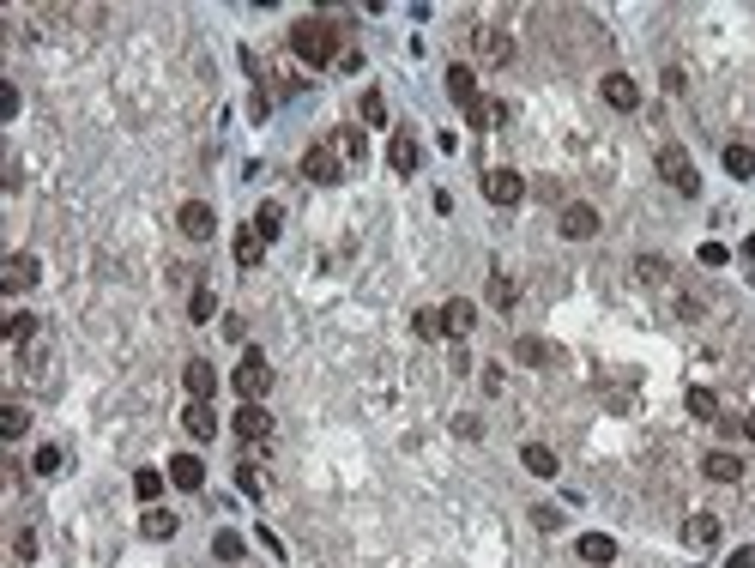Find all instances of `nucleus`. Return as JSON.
<instances>
[{
	"label": "nucleus",
	"mask_w": 755,
	"mask_h": 568,
	"mask_svg": "<svg viewBox=\"0 0 755 568\" xmlns=\"http://www.w3.org/2000/svg\"><path fill=\"white\" fill-rule=\"evenodd\" d=\"M290 55L308 61V67L338 61V31L327 19H297V24H290Z\"/></svg>",
	"instance_id": "nucleus-1"
},
{
	"label": "nucleus",
	"mask_w": 755,
	"mask_h": 568,
	"mask_svg": "<svg viewBox=\"0 0 755 568\" xmlns=\"http://www.w3.org/2000/svg\"><path fill=\"white\" fill-rule=\"evenodd\" d=\"M230 387H236L242 406H260V399L272 393V363H266L260 351H242V363H236V375H230Z\"/></svg>",
	"instance_id": "nucleus-2"
},
{
	"label": "nucleus",
	"mask_w": 755,
	"mask_h": 568,
	"mask_svg": "<svg viewBox=\"0 0 755 568\" xmlns=\"http://www.w3.org/2000/svg\"><path fill=\"white\" fill-rule=\"evenodd\" d=\"M658 176H665L677 194H695V188H701V176H695V163H689L683 145H658Z\"/></svg>",
	"instance_id": "nucleus-3"
},
{
	"label": "nucleus",
	"mask_w": 755,
	"mask_h": 568,
	"mask_svg": "<svg viewBox=\"0 0 755 568\" xmlns=\"http://www.w3.org/2000/svg\"><path fill=\"white\" fill-rule=\"evenodd\" d=\"M557 230L568 236V243H593V236H598V212L586 200H568V206H562V218H557Z\"/></svg>",
	"instance_id": "nucleus-4"
},
{
	"label": "nucleus",
	"mask_w": 755,
	"mask_h": 568,
	"mask_svg": "<svg viewBox=\"0 0 755 568\" xmlns=\"http://www.w3.org/2000/svg\"><path fill=\"white\" fill-rule=\"evenodd\" d=\"M302 176L315 188H333L338 182V151L333 145H308V151H302Z\"/></svg>",
	"instance_id": "nucleus-5"
},
{
	"label": "nucleus",
	"mask_w": 755,
	"mask_h": 568,
	"mask_svg": "<svg viewBox=\"0 0 755 568\" xmlns=\"http://www.w3.org/2000/svg\"><path fill=\"white\" fill-rule=\"evenodd\" d=\"M520 194H526L520 169H490V176H483V200L490 206H520Z\"/></svg>",
	"instance_id": "nucleus-6"
},
{
	"label": "nucleus",
	"mask_w": 755,
	"mask_h": 568,
	"mask_svg": "<svg viewBox=\"0 0 755 568\" xmlns=\"http://www.w3.org/2000/svg\"><path fill=\"white\" fill-rule=\"evenodd\" d=\"M181 387H188V399H206V406H212V393H218V369L206 363V357H188Z\"/></svg>",
	"instance_id": "nucleus-7"
},
{
	"label": "nucleus",
	"mask_w": 755,
	"mask_h": 568,
	"mask_svg": "<svg viewBox=\"0 0 755 568\" xmlns=\"http://www.w3.org/2000/svg\"><path fill=\"white\" fill-rule=\"evenodd\" d=\"M176 224H181V236H188V243H206V236L218 230V218H212V206H206V200H188L176 212Z\"/></svg>",
	"instance_id": "nucleus-8"
},
{
	"label": "nucleus",
	"mask_w": 755,
	"mask_h": 568,
	"mask_svg": "<svg viewBox=\"0 0 755 568\" xmlns=\"http://www.w3.org/2000/svg\"><path fill=\"white\" fill-rule=\"evenodd\" d=\"M31 284H37V261H31V254H13V261L0 266V290H6V297H24Z\"/></svg>",
	"instance_id": "nucleus-9"
},
{
	"label": "nucleus",
	"mask_w": 755,
	"mask_h": 568,
	"mask_svg": "<svg viewBox=\"0 0 755 568\" xmlns=\"http://www.w3.org/2000/svg\"><path fill=\"white\" fill-rule=\"evenodd\" d=\"M701 478H707V484H737V478H743V460L725 453V447H714V453H701Z\"/></svg>",
	"instance_id": "nucleus-10"
},
{
	"label": "nucleus",
	"mask_w": 755,
	"mask_h": 568,
	"mask_svg": "<svg viewBox=\"0 0 755 568\" xmlns=\"http://www.w3.org/2000/svg\"><path fill=\"white\" fill-rule=\"evenodd\" d=\"M230 429H236L242 442H254V447H266V442H272V417H266L260 406H242V411H236V424H230Z\"/></svg>",
	"instance_id": "nucleus-11"
},
{
	"label": "nucleus",
	"mask_w": 755,
	"mask_h": 568,
	"mask_svg": "<svg viewBox=\"0 0 755 568\" xmlns=\"http://www.w3.org/2000/svg\"><path fill=\"white\" fill-rule=\"evenodd\" d=\"M598 91H604V103H611V109H640V85L629 79V73H604V85H598Z\"/></svg>",
	"instance_id": "nucleus-12"
},
{
	"label": "nucleus",
	"mask_w": 755,
	"mask_h": 568,
	"mask_svg": "<svg viewBox=\"0 0 755 568\" xmlns=\"http://www.w3.org/2000/svg\"><path fill=\"white\" fill-rule=\"evenodd\" d=\"M181 429H188L194 442H212V435H218V417H212V406H206V399H188V411H181Z\"/></svg>",
	"instance_id": "nucleus-13"
},
{
	"label": "nucleus",
	"mask_w": 755,
	"mask_h": 568,
	"mask_svg": "<svg viewBox=\"0 0 755 568\" xmlns=\"http://www.w3.org/2000/svg\"><path fill=\"white\" fill-rule=\"evenodd\" d=\"M176 514H170V508H145V520H140V532L145 538H152V545H170V538H176Z\"/></svg>",
	"instance_id": "nucleus-14"
},
{
	"label": "nucleus",
	"mask_w": 755,
	"mask_h": 568,
	"mask_svg": "<svg viewBox=\"0 0 755 568\" xmlns=\"http://www.w3.org/2000/svg\"><path fill=\"white\" fill-rule=\"evenodd\" d=\"M441 321H447V339H465V333L477 326V308L465 303V297H454V303L441 308Z\"/></svg>",
	"instance_id": "nucleus-15"
},
{
	"label": "nucleus",
	"mask_w": 755,
	"mask_h": 568,
	"mask_svg": "<svg viewBox=\"0 0 755 568\" xmlns=\"http://www.w3.org/2000/svg\"><path fill=\"white\" fill-rule=\"evenodd\" d=\"M580 563L611 568V563H616V538H604V532H586V538H580Z\"/></svg>",
	"instance_id": "nucleus-16"
},
{
	"label": "nucleus",
	"mask_w": 755,
	"mask_h": 568,
	"mask_svg": "<svg viewBox=\"0 0 755 568\" xmlns=\"http://www.w3.org/2000/svg\"><path fill=\"white\" fill-rule=\"evenodd\" d=\"M447 97H454L459 109H472V103H477V73H472V67H447Z\"/></svg>",
	"instance_id": "nucleus-17"
},
{
	"label": "nucleus",
	"mask_w": 755,
	"mask_h": 568,
	"mask_svg": "<svg viewBox=\"0 0 755 568\" xmlns=\"http://www.w3.org/2000/svg\"><path fill=\"white\" fill-rule=\"evenodd\" d=\"M170 484H176V490H199V484H206V466H199L194 453H176V460H170Z\"/></svg>",
	"instance_id": "nucleus-18"
},
{
	"label": "nucleus",
	"mask_w": 755,
	"mask_h": 568,
	"mask_svg": "<svg viewBox=\"0 0 755 568\" xmlns=\"http://www.w3.org/2000/svg\"><path fill=\"white\" fill-rule=\"evenodd\" d=\"M520 466L532 472V478H557V453H550L544 442H526L520 447Z\"/></svg>",
	"instance_id": "nucleus-19"
},
{
	"label": "nucleus",
	"mask_w": 755,
	"mask_h": 568,
	"mask_svg": "<svg viewBox=\"0 0 755 568\" xmlns=\"http://www.w3.org/2000/svg\"><path fill=\"white\" fill-rule=\"evenodd\" d=\"M683 538H689L695 550H714V545H719V520H714V514H689V527H683Z\"/></svg>",
	"instance_id": "nucleus-20"
},
{
	"label": "nucleus",
	"mask_w": 755,
	"mask_h": 568,
	"mask_svg": "<svg viewBox=\"0 0 755 568\" xmlns=\"http://www.w3.org/2000/svg\"><path fill=\"white\" fill-rule=\"evenodd\" d=\"M260 254H266V236H260L254 224H242L236 230V266H260Z\"/></svg>",
	"instance_id": "nucleus-21"
},
{
	"label": "nucleus",
	"mask_w": 755,
	"mask_h": 568,
	"mask_svg": "<svg viewBox=\"0 0 755 568\" xmlns=\"http://www.w3.org/2000/svg\"><path fill=\"white\" fill-rule=\"evenodd\" d=\"M387 163H393L399 176H411V169H418L423 163V151H418V140H405V133H399L393 145H387Z\"/></svg>",
	"instance_id": "nucleus-22"
},
{
	"label": "nucleus",
	"mask_w": 755,
	"mask_h": 568,
	"mask_svg": "<svg viewBox=\"0 0 755 568\" xmlns=\"http://www.w3.org/2000/svg\"><path fill=\"white\" fill-rule=\"evenodd\" d=\"M24 429H31V411H24L19 399H6V406H0V435H6V442H19Z\"/></svg>",
	"instance_id": "nucleus-23"
},
{
	"label": "nucleus",
	"mask_w": 755,
	"mask_h": 568,
	"mask_svg": "<svg viewBox=\"0 0 755 568\" xmlns=\"http://www.w3.org/2000/svg\"><path fill=\"white\" fill-rule=\"evenodd\" d=\"M725 169H732L737 182H750L755 176V145H725Z\"/></svg>",
	"instance_id": "nucleus-24"
},
{
	"label": "nucleus",
	"mask_w": 755,
	"mask_h": 568,
	"mask_svg": "<svg viewBox=\"0 0 755 568\" xmlns=\"http://www.w3.org/2000/svg\"><path fill=\"white\" fill-rule=\"evenodd\" d=\"M163 484H170V478H158V472L145 466V472H134V496H140L145 508H158V496H163Z\"/></svg>",
	"instance_id": "nucleus-25"
},
{
	"label": "nucleus",
	"mask_w": 755,
	"mask_h": 568,
	"mask_svg": "<svg viewBox=\"0 0 755 568\" xmlns=\"http://www.w3.org/2000/svg\"><path fill=\"white\" fill-rule=\"evenodd\" d=\"M490 303H496V308H514L520 303V284L508 279V272H490Z\"/></svg>",
	"instance_id": "nucleus-26"
},
{
	"label": "nucleus",
	"mask_w": 755,
	"mask_h": 568,
	"mask_svg": "<svg viewBox=\"0 0 755 568\" xmlns=\"http://www.w3.org/2000/svg\"><path fill=\"white\" fill-rule=\"evenodd\" d=\"M411 326H418V339H447V321H441V308H418V315H411Z\"/></svg>",
	"instance_id": "nucleus-27"
},
{
	"label": "nucleus",
	"mask_w": 755,
	"mask_h": 568,
	"mask_svg": "<svg viewBox=\"0 0 755 568\" xmlns=\"http://www.w3.org/2000/svg\"><path fill=\"white\" fill-rule=\"evenodd\" d=\"M477 49H483V61H514V37H502V31H490V37H483V42H477Z\"/></svg>",
	"instance_id": "nucleus-28"
},
{
	"label": "nucleus",
	"mask_w": 755,
	"mask_h": 568,
	"mask_svg": "<svg viewBox=\"0 0 755 568\" xmlns=\"http://www.w3.org/2000/svg\"><path fill=\"white\" fill-rule=\"evenodd\" d=\"M502 115H508V109H502V103H483V97H477V103H472V109H465V122H472V127H477V133H483V127H496V122H502Z\"/></svg>",
	"instance_id": "nucleus-29"
},
{
	"label": "nucleus",
	"mask_w": 755,
	"mask_h": 568,
	"mask_svg": "<svg viewBox=\"0 0 755 568\" xmlns=\"http://www.w3.org/2000/svg\"><path fill=\"white\" fill-rule=\"evenodd\" d=\"M689 411H695L701 424H707V417H719V393H714V387H689Z\"/></svg>",
	"instance_id": "nucleus-30"
},
{
	"label": "nucleus",
	"mask_w": 755,
	"mask_h": 568,
	"mask_svg": "<svg viewBox=\"0 0 755 568\" xmlns=\"http://www.w3.org/2000/svg\"><path fill=\"white\" fill-rule=\"evenodd\" d=\"M254 230H260V236H279V230H284V206L266 200V206H260V218H254Z\"/></svg>",
	"instance_id": "nucleus-31"
},
{
	"label": "nucleus",
	"mask_w": 755,
	"mask_h": 568,
	"mask_svg": "<svg viewBox=\"0 0 755 568\" xmlns=\"http://www.w3.org/2000/svg\"><path fill=\"white\" fill-rule=\"evenodd\" d=\"M212 556H218V563H242V532H218V538H212Z\"/></svg>",
	"instance_id": "nucleus-32"
},
{
	"label": "nucleus",
	"mask_w": 755,
	"mask_h": 568,
	"mask_svg": "<svg viewBox=\"0 0 755 568\" xmlns=\"http://www.w3.org/2000/svg\"><path fill=\"white\" fill-rule=\"evenodd\" d=\"M188 315H194V321H212V315H218V297H212V290L199 284L194 297H188Z\"/></svg>",
	"instance_id": "nucleus-33"
},
{
	"label": "nucleus",
	"mask_w": 755,
	"mask_h": 568,
	"mask_svg": "<svg viewBox=\"0 0 755 568\" xmlns=\"http://www.w3.org/2000/svg\"><path fill=\"white\" fill-rule=\"evenodd\" d=\"M6 339H13V345H31V339H37V321H31V315H13V321H6Z\"/></svg>",
	"instance_id": "nucleus-34"
},
{
	"label": "nucleus",
	"mask_w": 755,
	"mask_h": 568,
	"mask_svg": "<svg viewBox=\"0 0 755 568\" xmlns=\"http://www.w3.org/2000/svg\"><path fill=\"white\" fill-rule=\"evenodd\" d=\"M363 122H369V127L387 122V97H381V91H363Z\"/></svg>",
	"instance_id": "nucleus-35"
},
{
	"label": "nucleus",
	"mask_w": 755,
	"mask_h": 568,
	"mask_svg": "<svg viewBox=\"0 0 755 568\" xmlns=\"http://www.w3.org/2000/svg\"><path fill=\"white\" fill-rule=\"evenodd\" d=\"M514 357H520V363H544V357H550V345H544V339H520Z\"/></svg>",
	"instance_id": "nucleus-36"
},
{
	"label": "nucleus",
	"mask_w": 755,
	"mask_h": 568,
	"mask_svg": "<svg viewBox=\"0 0 755 568\" xmlns=\"http://www.w3.org/2000/svg\"><path fill=\"white\" fill-rule=\"evenodd\" d=\"M31 466H37L42 478H49V472H60V447H37V460H31Z\"/></svg>",
	"instance_id": "nucleus-37"
},
{
	"label": "nucleus",
	"mask_w": 755,
	"mask_h": 568,
	"mask_svg": "<svg viewBox=\"0 0 755 568\" xmlns=\"http://www.w3.org/2000/svg\"><path fill=\"white\" fill-rule=\"evenodd\" d=\"M236 490H242V496H260V472L254 466H236Z\"/></svg>",
	"instance_id": "nucleus-38"
},
{
	"label": "nucleus",
	"mask_w": 755,
	"mask_h": 568,
	"mask_svg": "<svg viewBox=\"0 0 755 568\" xmlns=\"http://www.w3.org/2000/svg\"><path fill=\"white\" fill-rule=\"evenodd\" d=\"M13 115H19V91H13V85H0V122H13Z\"/></svg>",
	"instance_id": "nucleus-39"
},
{
	"label": "nucleus",
	"mask_w": 755,
	"mask_h": 568,
	"mask_svg": "<svg viewBox=\"0 0 755 568\" xmlns=\"http://www.w3.org/2000/svg\"><path fill=\"white\" fill-rule=\"evenodd\" d=\"M732 254H725V243H701V266H725Z\"/></svg>",
	"instance_id": "nucleus-40"
},
{
	"label": "nucleus",
	"mask_w": 755,
	"mask_h": 568,
	"mask_svg": "<svg viewBox=\"0 0 755 568\" xmlns=\"http://www.w3.org/2000/svg\"><path fill=\"white\" fill-rule=\"evenodd\" d=\"M13 550H19V556H37V532L24 527V532H19V538H13Z\"/></svg>",
	"instance_id": "nucleus-41"
},
{
	"label": "nucleus",
	"mask_w": 755,
	"mask_h": 568,
	"mask_svg": "<svg viewBox=\"0 0 755 568\" xmlns=\"http://www.w3.org/2000/svg\"><path fill=\"white\" fill-rule=\"evenodd\" d=\"M725 568H755V550H750V545L732 550V556H725Z\"/></svg>",
	"instance_id": "nucleus-42"
},
{
	"label": "nucleus",
	"mask_w": 755,
	"mask_h": 568,
	"mask_svg": "<svg viewBox=\"0 0 755 568\" xmlns=\"http://www.w3.org/2000/svg\"><path fill=\"white\" fill-rule=\"evenodd\" d=\"M743 435H750V442H755V411H750V424H743Z\"/></svg>",
	"instance_id": "nucleus-43"
}]
</instances>
